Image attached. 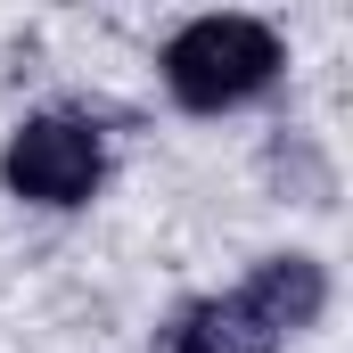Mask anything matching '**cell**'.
Wrapping results in <instances>:
<instances>
[{"label": "cell", "instance_id": "7a4b0ae2", "mask_svg": "<svg viewBox=\"0 0 353 353\" xmlns=\"http://www.w3.org/2000/svg\"><path fill=\"white\" fill-rule=\"evenodd\" d=\"M99 132L74 123V115H33V123H17V140H8V157H0V173L17 197H33V205H83L90 189H99Z\"/></svg>", "mask_w": 353, "mask_h": 353}, {"label": "cell", "instance_id": "277c9868", "mask_svg": "<svg viewBox=\"0 0 353 353\" xmlns=\"http://www.w3.org/2000/svg\"><path fill=\"white\" fill-rule=\"evenodd\" d=\"M173 353H279V337L239 296H222V304H189L173 321Z\"/></svg>", "mask_w": 353, "mask_h": 353}, {"label": "cell", "instance_id": "6da1fadb", "mask_svg": "<svg viewBox=\"0 0 353 353\" xmlns=\"http://www.w3.org/2000/svg\"><path fill=\"white\" fill-rule=\"evenodd\" d=\"M271 74H279V41H271V25H255V17H197V25H181L173 50H165V83L197 115L255 99Z\"/></svg>", "mask_w": 353, "mask_h": 353}, {"label": "cell", "instance_id": "3957f363", "mask_svg": "<svg viewBox=\"0 0 353 353\" xmlns=\"http://www.w3.org/2000/svg\"><path fill=\"white\" fill-rule=\"evenodd\" d=\"M239 304L263 321L271 337H279V329H312V321H321V304H329V279H321L312 255H271V263L247 279V296H239Z\"/></svg>", "mask_w": 353, "mask_h": 353}]
</instances>
